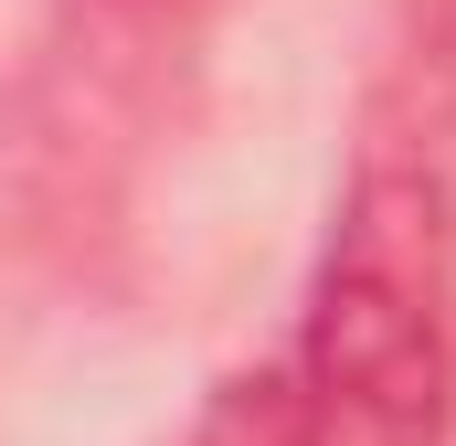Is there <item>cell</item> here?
I'll return each instance as SVG.
<instances>
[{"label":"cell","mask_w":456,"mask_h":446,"mask_svg":"<svg viewBox=\"0 0 456 446\" xmlns=\"http://www.w3.org/2000/svg\"><path fill=\"white\" fill-rule=\"evenodd\" d=\"M297 446H446L456 425V319H446V213L414 160H371L340 202L308 330H297Z\"/></svg>","instance_id":"1"},{"label":"cell","mask_w":456,"mask_h":446,"mask_svg":"<svg viewBox=\"0 0 456 446\" xmlns=\"http://www.w3.org/2000/svg\"><path fill=\"white\" fill-rule=\"evenodd\" d=\"M117 11H170V0H117Z\"/></svg>","instance_id":"2"}]
</instances>
